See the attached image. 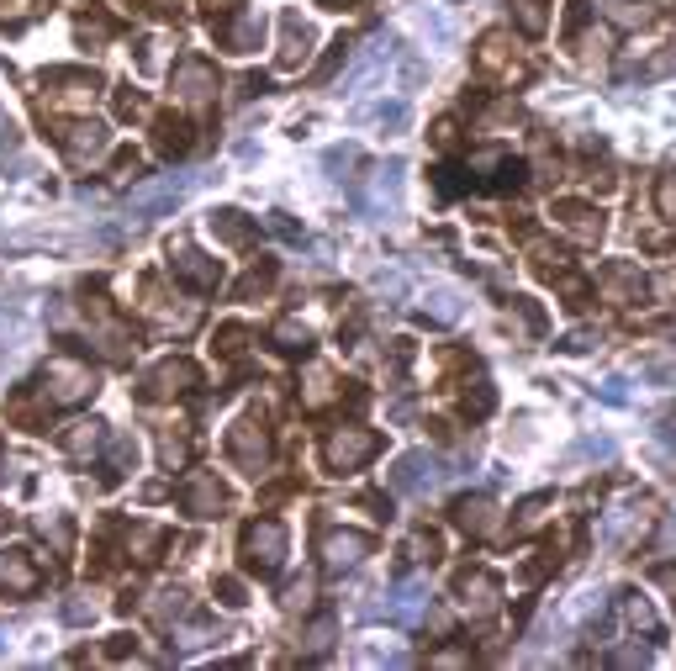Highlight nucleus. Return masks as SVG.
<instances>
[{
  "mask_svg": "<svg viewBox=\"0 0 676 671\" xmlns=\"http://www.w3.org/2000/svg\"><path fill=\"white\" fill-rule=\"evenodd\" d=\"M117 111H122V117H143V96H117Z\"/></svg>",
  "mask_w": 676,
  "mask_h": 671,
  "instance_id": "e433bc0d",
  "label": "nucleus"
},
{
  "mask_svg": "<svg viewBox=\"0 0 676 671\" xmlns=\"http://www.w3.org/2000/svg\"><path fill=\"white\" fill-rule=\"evenodd\" d=\"M513 22H518V32L539 37L544 32V0H513Z\"/></svg>",
  "mask_w": 676,
  "mask_h": 671,
  "instance_id": "4be33fe9",
  "label": "nucleus"
},
{
  "mask_svg": "<svg viewBox=\"0 0 676 671\" xmlns=\"http://www.w3.org/2000/svg\"><path fill=\"white\" fill-rule=\"evenodd\" d=\"M280 561H286V529L275 518H259L243 534V571H259V576H275Z\"/></svg>",
  "mask_w": 676,
  "mask_h": 671,
  "instance_id": "f257e3e1",
  "label": "nucleus"
},
{
  "mask_svg": "<svg viewBox=\"0 0 676 671\" xmlns=\"http://www.w3.org/2000/svg\"><path fill=\"white\" fill-rule=\"evenodd\" d=\"M645 291H650V286H645V275L634 270V265H613V270H608V296H613L618 307H624V302H640Z\"/></svg>",
  "mask_w": 676,
  "mask_h": 671,
  "instance_id": "2eb2a0df",
  "label": "nucleus"
},
{
  "mask_svg": "<svg viewBox=\"0 0 676 671\" xmlns=\"http://www.w3.org/2000/svg\"><path fill=\"white\" fill-rule=\"evenodd\" d=\"M222 508H228V492L217 487V476H196L191 487H185V513H196V518H222Z\"/></svg>",
  "mask_w": 676,
  "mask_h": 671,
  "instance_id": "9d476101",
  "label": "nucleus"
},
{
  "mask_svg": "<svg viewBox=\"0 0 676 671\" xmlns=\"http://www.w3.org/2000/svg\"><path fill=\"white\" fill-rule=\"evenodd\" d=\"M381 450V439L370 434V428H333L328 444H323V460H328V471H360V465Z\"/></svg>",
  "mask_w": 676,
  "mask_h": 671,
  "instance_id": "f03ea898",
  "label": "nucleus"
},
{
  "mask_svg": "<svg viewBox=\"0 0 676 671\" xmlns=\"http://www.w3.org/2000/svg\"><path fill=\"white\" fill-rule=\"evenodd\" d=\"M228 455L243 476H259L270 465V434H265V423L259 418H238L233 423V434H228Z\"/></svg>",
  "mask_w": 676,
  "mask_h": 671,
  "instance_id": "7ed1b4c3",
  "label": "nucleus"
},
{
  "mask_svg": "<svg viewBox=\"0 0 676 671\" xmlns=\"http://www.w3.org/2000/svg\"><path fill=\"white\" fill-rule=\"evenodd\" d=\"M159 450H164V465H169V471H175V465H185V439L164 434V444H159Z\"/></svg>",
  "mask_w": 676,
  "mask_h": 671,
  "instance_id": "473e14b6",
  "label": "nucleus"
},
{
  "mask_svg": "<svg viewBox=\"0 0 676 671\" xmlns=\"http://www.w3.org/2000/svg\"><path fill=\"white\" fill-rule=\"evenodd\" d=\"M555 222L571 238H581V244H597V238H603V212L587 207V201H555Z\"/></svg>",
  "mask_w": 676,
  "mask_h": 671,
  "instance_id": "39448f33",
  "label": "nucleus"
},
{
  "mask_svg": "<svg viewBox=\"0 0 676 671\" xmlns=\"http://www.w3.org/2000/svg\"><path fill=\"white\" fill-rule=\"evenodd\" d=\"M175 275H180L185 286H196V291H212L222 270H217V259H206V254H196V249H180V254H175Z\"/></svg>",
  "mask_w": 676,
  "mask_h": 671,
  "instance_id": "f8f14e48",
  "label": "nucleus"
},
{
  "mask_svg": "<svg viewBox=\"0 0 676 671\" xmlns=\"http://www.w3.org/2000/svg\"><path fill=\"white\" fill-rule=\"evenodd\" d=\"M270 281H275V265H254V270L238 281V302H249V296H254V291H265Z\"/></svg>",
  "mask_w": 676,
  "mask_h": 671,
  "instance_id": "cd10ccee",
  "label": "nucleus"
},
{
  "mask_svg": "<svg viewBox=\"0 0 676 671\" xmlns=\"http://www.w3.org/2000/svg\"><path fill=\"white\" fill-rule=\"evenodd\" d=\"M275 344H280V349H291V354H296V349H307V328L296 323V318H280V323H275Z\"/></svg>",
  "mask_w": 676,
  "mask_h": 671,
  "instance_id": "a878e982",
  "label": "nucleus"
},
{
  "mask_svg": "<svg viewBox=\"0 0 676 671\" xmlns=\"http://www.w3.org/2000/svg\"><path fill=\"white\" fill-rule=\"evenodd\" d=\"M455 524L465 529V534H492L497 529V508L486 497H460L455 502Z\"/></svg>",
  "mask_w": 676,
  "mask_h": 671,
  "instance_id": "ddd939ff",
  "label": "nucleus"
},
{
  "mask_svg": "<svg viewBox=\"0 0 676 671\" xmlns=\"http://www.w3.org/2000/svg\"><path fill=\"white\" fill-rule=\"evenodd\" d=\"M64 619H69V624H85V619H96V603H64Z\"/></svg>",
  "mask_w": 676,
  "mask_h": 671,
  "instance_id": "c9c22d12",
  "label": "nucleus"
},
{
  "mask_svg": "<svg viewBox=\"0 0 676 671\" xmlns=\"http://www.w3.org/2000/svg\"><path fill=\"white\" fill-rule=\"evenodd\" d=\"M96 428H101V423H80V434H69V450H74V455L96 450V439H101V434H96Z\"/></svg>",
  "mask_w": 676,
  "mask_h": 671,
  "instance_id": "2f4dec72",
  "label": "nucleus"
},
{
  "mask_svg": "<svg viewBox=\"0 0 676 671\" xmlns=\"http://www.w3.org/2000/svg\"><path fill=\"white\" fill-rule=\"evenodd\" d=\"M175 90L185 101H206L217 90V74H212V64H201V59H180V69H175Z\"/></svg>",
  "mask_w": 676,
  "mask_h": 671,
  "instance_id": "9b49d317",
  "label": "nucleus"
},
{
  "mask_svg": "<svg viewBox=\"0 0 676 671\" xmlns=\"http://www.w3.org/2000/svg\"><path fill=\"white\" fill-rule=\"evenodd\" d=\"M544 508H550V497H529V502L518 508V529H534L539 518H544Z\"/></svg>",
  "mask_w": 676,
  "mask_h": 671,
  "instance_id": "7c9ffc66",
  "label": "nucleus"
},
{
  "mask_svg": "<svg viewBox=\"0 0 676 671\" xmlns=\"http://www.w3.org/2000/svg\"><path fill=\"white\" fill-rule=\"evenodd\" d=\"M191 381H196V370L185 365V360H164V365L154 370V376L143 381V397H148V402H159V397H180V391L191 386Z\"/></svg>",
  "mask_w": 676,
  "mask_h": 671,
  "instance_id": "0eeeda50",
  "label": "nucleus"
},
{
  "mask_svg": "<svg viewBox=\"0 0 676 671\" xmlns=\"http://www.w3.org/2000/svg\"><path fill=\"white\" fill-rule=\"evenodd\" d=\"M307 598H312V587H307V582H291L280 603H286V613H296V608H307Z\"/></svg>",
  "mask_w": 676,
  "mask_h": 671,
  "instance_id": "72a5a7b5",
  "label": "nucleus"
},
{
  "mask_svg": "<svg viewBox=\"0 0 676 671\" xmlns=\"http://www.w3.org/2000/svg\"><path fill=\"white\" fill-rule=\"evenodd\" d=\"M243 344H249V328H222L217 333V354H228V360L243 354Z\"/></svg>",
  "mask_w": 676,
  "mask_h": 671,
  "instance_id": "c756f323",
  "label": "nucleus"
},
{
  "mask_svg": "<svg viewBox=\"0 0 676 671\" xmlns=\"http://www.w3.org/2000/svg\"><path fill=\"white\" fill-rule=\"evenodd\" d=\"M0 587H16V592H32L37 587V571L22 550H11V561H0Z\"/></svg>",
  "mask_w": 676,
  "mask_h": 671,
  "instance_id": "6ab92c4d",
  "label": "nucleus"
},
{
  "mask_svg": "<svg viewBox=\"0 0 676 671\" xmlns=\"http://www.w3.org/2000/svg\"><path fill=\"white\" fill-rule=\"evenodd\" d=\"M111 460H117V465H122V471H127V465H133V460H138V450H133V444H127V439H117V450H111Z\"/></svg>",
  "mask_w": 676,
  "mask_h": 671,
  "instance_id": "4c0bfd02",
  "label": "nucleus"
},
{
  "mask_svg": "<svg viewBox=\"0 0 676 671\" xmlns=\"http://www.w3.org/2000/svg\"><path fill=\"white\" fill-rule=\"evenodd\" d=\"M349 48H354L349 37H338V43H328V59H323V64L312 69V80H333V69H338V64L349 59Z\"/></svg>",
  "mask_w": 676,
  "mask_h": 671,
  "instance_id": "bb28decb",
  "label": "nucleus"
},
{
  "mask_svg": "<svg viewBox=\"0 0 676 671\" xmlns=\"http://www.w3.org/2000/svg\"><path fill=\"white\" fill-rule=\"evenodd\" d=\"M212 233H217L228 249H249L254 238H259V222L243 217L238 207H217V212H212Z\"/></svg>",
  "mask_w": 676,
  "mask_h": 671,
  "instance_id": "423d86ee",
  "label": "nucleus"
},
{
  "mask_svg": "<svg viewBox=\"0 0 676 671\" xmlns=\"http://www.w3.org/2000/svg\"><path fill=\"white\" fill-rule=\"evenodd\" d=\"M307 53H312V27H307L296 11H286V16H280V64L296 69Z\"/></svg>",
  "mask_w": 676,
  "mask_h": 671,
  "instance_id": "1a4fd4ad",
  "label": "nucleus"
},
{
  "mask_svg": "<svg viewBox=\"0 0 676 671\" xmlns=\"http://www.w3.org/2000/svg\"><path fill=\"white\" fill-rule=\"evenodd\" d=\"M370 555V534H354V529H333L323 539V566L328 571H344V566H360Z\"/></svg>",
  "mask_w": 676,
  "mask_h": 671,
  "instance_id": "20e7f679",
  "label": "nucleus"
},
{
  "mask_svg": "<svg viewBox=\"0 0 676 671\" xmlns=\"http://www.w3.org/2000/svg\"><path fill=\"white\" fill-rule=\"evenodd\" d=\"M434 143H439V148H449V143H455V122H449V117L434 127Z\"/></svg>",
  "mask_w": 676,
  "mask_h": 671,
  "instance_id": "58836bf2",
  "label": "nucleus"
},
{
  "mask_svg": "<svg viewBox=\"0 0 676 671\" xmlns=\"http://www.w3.org/2000/svg\"><path fill=\"white\" fill-rule=\"evenodd\" d=\"M259 37H265V22L259 16H238V22L228 27V48H238V53H249Z\"/></svg>",
  "mask_w": 676,
  "mask_h": 671,
  "instance_id": "412c9836",
  "label": "nucleus"
},
{
  "mask_svg": "<svg viewBox=\"0 0 676 671\" xmlns=\"http://www.w3.org/2000/svg\"><path fill=\"white\" fill-rule=\"evenodd\" d=\"M603 6V16L613 27H650V6L645 0H597Z\"/></svg>",
  "mask_w": 676,
  "mask_h": 671,
  "instance_id": "a211bd4d",
  "label": "nucleus"
},
{
  "mask_svg": "<svg viewBox=\"0 0 676 671\" xmlns=\"http://www.w3.org/2000/svg\"><path fill=\"white\" fill-rule=\"evenodd\" d=\"M460 603L471 608V613H492L497 598H502V587H497V576H486V571H460Z\"/></svg>",
  "mask_w": 676,
  "mask_h": 671,
  "instance_id": "6e6552de",
  "label": "nucleus"
},
{
  "mask_svg": "<svg viewBox=\"0 0 676 671\" xmlns=\"http://www.w3.org/2000/svg\"><path fill=\"white\" fill-rule=\"evenodd\" d=\"M69 154H74V159L106 154V127H101V122H74V127H69Z\"/></svg>",
  "mask_w": 676,
  "mask_h": 671,
  "instance_id": "dca6fc26",
  "label": "nucleus"
},
{
  "mask_svg": "<svg viewBox=\"0 0 676 671\" xmlns=\"http://www.w3.org/2000/svg\"><path fill=\"white\" fill-rule=\"evenodd\" d=\"M53 402H80L85 391H96V381H90V370H80V365H53Z\"/></svg>",
  "mask_w": 676,
  "mask_h": 671,
  "instance_id": "4468645a",
  "label": "nucleus"
},
{
  "mask_svg": "<svg viewBox=\"0 0 676 671\" xmlns=\"http://www.w3.org/2000/svg\"><path fill=\"white\" fill-rule=\"evenodd\" d=\"M618 613H624V624H629V629H645L650 640L661 635V619H655V608L640 598V592H624V598H618Z\"/></svg>",
  "mask_w": 676,
  "mask_h": 671,
  "instance_id": "f3484780",
  "label": "nucleus"
},
{
  "mask_svg": "<svg viewBox=\"0 0 676 671\" xmlns=\"http://www.w3.org/2000/svg\"><path fill=\"white\" fill-rule=\"evenodd\" d=\"M655 212H661L671 228H676V175H661V180H655Z\"/></svg>",
  "mask_w": 676,
  "mask_h": 671,
  "instance_id": "393cba45",
  "label": "nucleus"
},
{
  "mask_svg": "<svg viewBox=\"0 0 676 671\" xmlns=\"http://www.w3.org/2000/svg\"><path fill=\"white\" fill-rule=\"evenodd\" d=\"M492 402H497L492 397V381H481V376L465 381V413H471V418H486V413H492Z\"/></svg>",
  "mask_w": 676,
  "mask_h": 671,
  "instance_id": "5701e85b",
  "label": "nucleus"
},
{
  "mask_svg": "<svg viewBox=\"0 0 676 671\" xmlns=\"http://www.w3.org/2000/svg\"><path fill=\"white\" fill-rule=\"evenodd\" d=\"M434 555H439V539H434V534L418 529V534L407 539V561H434Z\"/></svg>",
  "mask_w": 676,
  "mask_h": 671,
  "instance_id": "c85d7f7f",
  "label": "nucleus"
},
{
  "mask_svg": "<svg viewBox=\"0 0 676 671\" xmlns=\"http://www.w3.org/2000/svg\"><path fill=\"white\" fill-rule=\"evenodd\" d=\"M191 148V127L180 117H159V154H185Z\"/></svg>",
  "mask_w": 676,
  "mask_h": 671,
  "instance_id": "aec40b11",
  "label": "nucleus"
},
{
  "mask_svg": "<svg viewBox=\"0 0 676 671\" xmlns=\"http://www.w3.org/2000/svg\"><path fill=\"white\" fill-rule=\"evenodd\" d=\"M217 598L228 603V608H238V603H243V587L233 582V576H222V582H217Z\"/></svg>",
  "mask_w": 676,
  "mask_h": 671,
  "instance_id": "f704fd0d",
  "label": "nucleus"
},
{
  "mask_svg": "<svg viewBox=\"0 0 676 671\" xmlns=\"http://www.w3.org/2000/svg\"><path fill=\"white\" fill-rule=\"evenodd\" d=\"M502 59H507V32H486L476 48V69H497Z\"/></svg>",
  "mask_w": 676,
  "mask_h": 671,
  "instance_id": "b1692460",
  "label": "nucleus"
}]
</instances>
